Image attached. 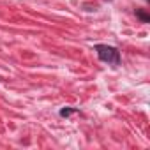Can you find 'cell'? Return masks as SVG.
<instances>
[{
	"instance_id": "obj_1",
	"label": "cell",
	"mask_w": 150,
	"mask_h": 150,
	"mask_svg": "<svg viewBox=\"0 0 150 150\" xmlns=\"http://www.w3.org/2000/svg\"><path fill=\"white\" fill-rule=\"evenodd\" d=\"M96 50H97V55H99L101 60H104V62H108V64L118 65L120 55H118V50H117V48H111V46H106V44H97Z\"/></svg>"
},
{
	"instance_id": "obj_2",
	"label": "cell",
	"mask_w": 150,
	"mask_h": 150,
	"mask_svg": "<svg viewBox=\"0 0 150 150\" xmlns=\"http://www.w3.org/2000/svg\"><path fill=\"white\" fill-rule=\"evenodd\" d=\"M138 16H139V18H141L143 21H148V20H150V18H148L146 14H143V13H139V11H138Z\"/></svg>"
},
{
	"instance_id": "obj_3",
	"label": "cell",
	"mask_w": 150,
	"mask_h": 150,
	"mask_svg": "<svg viewBox=\"0 0 150 150\" xmlns=\"http://www.w3.org/2000/svg\"><path fill=\"white\" fill-rule=\"evenodd\" d=\"M71 111H72V110H69V108H67V110H62V111H60V115H62V117H67Z\"/></svg>"
}]
</instances>
